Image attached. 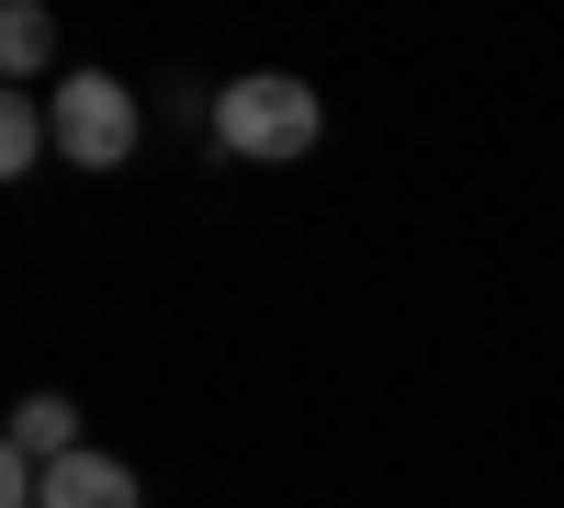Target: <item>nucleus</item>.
<instances>
[{"label":"nucleus","instance_id":"1","mask_svg":"<svg viewBox=\"0 0 564 508\" xmlns=\"http://www.w3.org/2000/svg\"><path fill=\"white\" fill-rule=\"evenodd\" d=\"M316 90L305 79H282V68H249V79H226L215 90V148L226 159H305L316 148Z\"/></svg>","mask_w":564,"mask_h":508},{"label":"nucleus","instance_id":"2","mask_svg":"<svg viewBox=\"0 0 564 508\" xmlns=\"http://www.w3.org/2000/svg\"><path fill=\"white\" fill-rule=\"evenodd\" d=\"M45 114H57V159L68 170H124L135 159V90L113 79V68H68L57 90H45Z\"/></svg>","mask_w":564,"mask_h":508},{"label":"nucleus","instance_id":"3","mask_svg":"<svg viewBox=\"0 0 564 508\" xmlns=\"http://www.w3.org/2000/svg\"><path fill=\"white\" fill-rule=\"evenodd\" d=\"M45 508H148V486L113 452H68V464H45Z\"/></svg>","mask_w":564,"mask_h":508},{"label":"nucleus","instance_id":"4","mask_svg":"<svg viewBox=\"0 0 564 508\" xmlns=\"http://www.w3.org/2000/svg\"><path fill=\"white\" fill-rule=\"evenodd\" d=\"M0 68H12L23 90L57 68V12H45V0H12V12H0ZM45 90H57V79H45Z\"/></svg>","mask_w":564,"mask_h":508},{"label":"nucleus","instance_id":"5","mask_svg":"<svg viewBox=\"0 0 564 508\" xmlns=\"http://www.w3.org/2000/svg\"><path fill=\"white\" fill-rule=\"evenodd\" d=\"M34 159H57V114H45V90H0V170H34Z\"/></svg>","mask_w":564,"mask_h":508},{"label":"nucleus","instance_id":"6","mask_svg":"<svg viewBox=\"0 0 564 508\" xmlns=\"http://www.w3.org/2000/svg\"><path fill=\"white\" fill-rule=\"evenodd\" d=\"M12 452H23V464H68V452H79V407L68 396H23L12 407Z\"/></svg>","mask_w":564,"mask_h":508}]
</instances>
